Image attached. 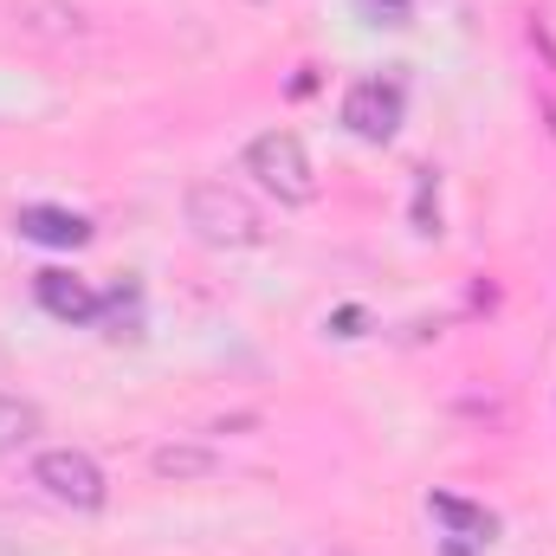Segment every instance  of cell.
<instances>
[{
  "instance_id": "obj_1",
  "label": "cell",
  "mask_w": 556,
  "mask_h": 556,
  "mask_svg": "<svg viewBox=\"0 0 556 556\" xmlns=\"http://www.w3.org/2000/svg\"><path fill=\"white\" fill-rule=\"evenodd\" d=\"M188 227H194L207 247H260V240H266L260 207H253L240 188H227V181H194V188H188Z\"/></svg>"
},
{
  "instance_id": "obj_2",
  "label": "cell",
  "mask_w": 556,
  "mask_h": 556,
  "mask_svg": "<svg viewBox=\"0 0 556 556\" xmlns=\"http://www.w3.org/2000/svg\"><path fill=\"white\" fill-rule=\"evenodd\" d=\"M33 485H39L46 498L72 505V511H98V505L111 498V485H104V466H98L85 446H46V453L33 459Z\"/></svg>"
},
{
  "instance_id": "obj_3",
  "label": "cell",
  "mask_w": 556,
  "mask_h": 556,
  "mask_svg": "<svg viewBox=\"0 0 556 556\" xmlns=\"http://www.w3.org/2000/svg\"><path fill=\"white\" fill-rule=\"evenodd\" d=\"M247 168L260 175V188H273L278 201H291V207H304L317 194V168H311L304 142L291 130H266V137L247 142Z\"/></svg>"
},
{
  "instance_id": "obj_4",
  "label": "cell",
  "mask_w": 556,
  "mask_h": 556,
  "mask_svg": "<svg viewBox=\"0 0 556 556\" xmlns=\"http://www.w3.org/2000/svg\"><path fill=\"white\" fill-rule=\"evenodd\" d=\"M402 85L395 78H363V85H350V98H343V124L356 130L363 142H389L402 130Z\"/></svg>"
},
{
  "instance_id": "obj_5",
  "label": "cell",
  "mask_w": 556,
  "mask_h": 556,
  "mask_svg": "<svg viewBox=\"0 0 556 556\" xmlns=\"http://www.w3.org/2000/svg\"><path fill=\"white\" fill-rule=\"evenodd\" d=\"M39 304H46L52 317H65V324H98V317H104V298L72 273H39Z\"/></svg>"
},
{
  "instance_id": "obj_6",
  "label": "cell",
  "mask_w": 556,
  "mask_h": 556,
  "mask_svg": "<svg viewBox=\"0 0 556 556\" xmlns=\"http://www.w3.org/2000/svg\"><path fill=\"white\" fill-rule=\"evenodd\" d=\"M20 233L26 240H39V247H85L91 240V220L85 214H72V207H20Z\"/></svg>"
},
{
  "instance_id": "obj_7",
  "label": "cell",
  "mask_w": 556,
  "mask_h": 556,
  "mask_svg": "<svg viewBox=\"0 0 556 556\" xmlns=\"http://www.w3.org/2000/svg\"><path fill=\"white\" fill-rule=\"evenodd\" d=\"M427 511L453 531V544H492V538H498V518H492L485 505L453 498V492H433V498H427Z\"/></svg>"
},
{
  "instance_id": "obj_8",
  "label": "cell",
  "mask_w": 556,
  "mask_h": 556,
  "mask_svg": "<svg viewBox=\"0 0 556 556\" xmlns=\"http://www.w3.org/2000/svg\"><path fill=\"white\" fill-rule=\"evenodd\" d=\"M149 466H155V479L194 485V479H214V472H220V453H214V446H188V440H168V446H155V453H149Z\"/></svg>"
},
{
  "instance_id": "obj_9",
  "label": "cell",
  "mask_w": 556,
  "mask_h": 556,
  "mask_svg": "<svg viewBox=\"0 0 556 556\" xmlns=\"http://www.w3.org/2000/svg\"><path fill=\"white\" fill-rule=\"evenodd\" d=\"M33 433H39V408H33V402H20V395H0V453L26 446Z\"/></svg>"
},
{
  "instance_id": "obj_10",
  "label": "cell",
  "mask_w": 556,
  "mask_h": 556,
  "mask_svg": "<svg viewBox=\"0 0 556 556\" xmlns=\"http://www.w3.org/2000/svg\"><path fill=\"white\" fill-rule=\"evenodd\" d=\"M363 7H369V13H382V20H389V26H402V20H408V7H415V0H363Z\"/></svg>"
},
{
  "instance_id": "obj_11",
  "label": "cell",
  "mask_w": 556,
  "mask_h": 556,
  "mask_svg": "<svg viewBox=\"0 0 556 556\" xmlns=\"http://www.w3.org/2000/svg\"><path fill=\"white\" fill-rule=\"evenodd\" d=\"M0 556H20V551H13V544H7V538H0Z\"/></svg>"
}]
</instances>
